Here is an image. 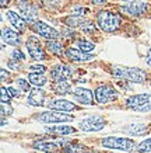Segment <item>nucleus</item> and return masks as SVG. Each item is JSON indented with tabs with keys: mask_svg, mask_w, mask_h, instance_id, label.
I'll return each mask as SVG.
<instances>
[{
	"mask_svg": "<svg viewBox=\"0 0 151 153\" xmlns=\"http://www.w3.org/2000/svg\"><path fill=\"white\" fill-rule=\"evenodd\" d=\"M42 3L48 7H57L60 4V0H42Z\"/></svg>",
	"mask_w": 151,
	"mask_h": 153,
	"instance_id": "nucleus-35",
	"label": "nucleus"
},
{
	"mask_svg": "<svg viewBox=\"0 0 151 153\" xmlns=\"http://www.w3.org/2000/svg\"><path fill=\"white\" fill-rule=\"evenodd\" d=\"M10 4V0H1V9H4L6 6Z\"/></svg>",
	"mask_w": 151,
	"mask_h": 153,
	"instance_id": "nucleus-42",
	"label": "nucleus"
},
{
	"mask_svg": "<svg viewBox=\"0 0 151 153\" xmlns=\"http://www.w3.org/2000/svg\"><path fill=\"white\" fill-rule=\"evenodd\" d=\"M28 82L31 84H34L35 87H42V86H45L48 83V80L46 77L43 76L42 73H28Z\"/></svg>",
	"mask_w": 151,
	"mask_h": 153,
	"instance_id": "nucleus-25",
	"label": "nucleus"
},
{
	"mask_svg": "<svg viewBox=\"0 0 151 153\" xmlns=\"http://www.w3.org/2000/svg\"><path fill=\"white\" fill-rule=\"evenodd\" d=\"M123 1H132V0H123Z\"/></svg>",
	"mask_w": 151,
	"mask_h": 153,
	"instance_id": "nucleus-44",
	"label": "nucleus"
},
{
	"mask_svg": "<svg viewBox=\"0 0 151 153\" xmlns=\"http://www.w3.org/2000/svg\"><path fill=\"white\" fill-rule=\"evenodd\" d=\"M13 114V108L7 104H1V117H6V115H11Z\"/></svg>",
	"mask_w": 151,
	"mask_h": 153,
	"instance_id": "nucleus-34",
	"label": "nucleus"
},
{
	"mask_svg": "<svg viewBox=\"0 0 151 153\" xmlns=\"http://www.w3.org/2000/svg\"><path fill=\"white\" fill-rule=\"evenodd\" d=\"M150 86H151V83H150Z\"/></svg>",
	"mask_w": 151,
	"mask_h": 153,
	"instance_id": "nucleus-45",
	"label": "nucleus"
},
{
	"mask_svg": "<svg viewBox=\"0 0 151 153\" xmlns=\"http://www.w3.org/2000/svg\"><path fill=\"white\" fill-rule=\"evenodd\" d=\"M62 34H64V35H62V37H64V38H73L74 35H76L73 30H66V28L62 30Z\"/></svg>",
	"mask_w": 151,
	"mask_h": 153,
	"instance_id": "nucleus-36",
	"label": "nucleus"
},
{
	"mask_svg": "<svg viewBox=\"0 0 151 153\" xmlns=\"http://www.w3.org/2000/svg\"><path fill=\"white\" fill-rule=\"evenodd\" d=\"M126 107L130 110L138 112H150L151 111V94L143 93L132 96L126 100Z\"/></svg>",
	"mask_w": 151,
	"mask_h": 153,
	"instance_id": "nucleus-4",
	"label": "nucleus"
},
{
	"mask_svg": "<svg viewBox=\"0 0 151 153\" xmlns=\"http://www.w3.org/2000/svg\"><path fill=\"white\" fill-rule=\"evenodd\" d=\"M76 45H77V48L80 51L87 52V53H90V52H92L95 49V44L91 41H88V39H85V38H80V39L76 42Z\"/></svg>",
	"mask_w": 151,
	"mask_h": 153,
	"instance_id": "nucleus-26",
	"label": "nucleus"
},
{
	"mask_svg": "<svg viewBox=\"0 0 151 153\" xmlns=\"http://www.w3.org/2000/svg\"><path fill=\"white\" fill-rule=\"evenodd\" d=\"M7 66L9 68H13V70H20V65H18V62L17 60H9V63H7Z\"/></svg>",
	"mask_w": 151,
	"mask_h": 153,
	"instance_id": "nucleus-38",
	"label": "nucleus"
},
{
	"mask_svg": "<svg viewBox=\"0 0 151 153\" xmlns=\"http://www.w3.org/2000/svg\"><path fill=\"white\" fill-rule=\"evenodd\" d=\"M6 79H9V73H6V69H1V80L6 82Z\"/></svg>",
	"mask_w": 151,
	"mask_h": 153,
	"instance_id": "nucleus-40",
	"label": "nucleus"
},
{
	"mask_svg": "<svg viewBox=\"0 0 151 153\" xmlns=\"http://www.w3.org/2000/svg\"><path fill=\"white\" fill-rule=\"evenodd\" d=\"M29 69L34 72V73H45L46 72V68L43 65H32V66H29Z\"/></svg>",
	"mask_w": 151,
	"mask_h": 153,
	"instance_id": "nucleus-32",
	"label": "nucleus"
},
{
	"mask_svg": "<svg viewBox=\"0 0 151 153\" xmlns=\"http://www.w3.org/2000/svg\"><path fill=\"white\" fill-rule=\"evenodd\" d=\"M102 148L113 149V150H136V142L130 138H119V136H106L101 139Z\"/></svg>",
	"mask_w": 151,
	"mask_h": 153,
	"instance_id": "nucleus-3",
	"label": "nucleus"
},
{
	"mask_svg": "<svg viewBox=\"0 0 151 153\" xmlns=\"http://www.w3.org/2000/svg\"><path fill=\"white\" fill-rule=\"evenodd\" d=\"M96 24L104 33H116L122 25V17L113 11L101 10L96 14Z\"/></svg>",
	"mask_w": 151,
	"mask_h": 153,
	"instance_id": "nucleus-1",
	"label": "nucleus"
},
{
	"mask_svg": "<svg viewBox=\"0 0 151 153\" xmlns=\"http://www.w3.org/2000/svg\"><path fill=\"white\" fill-rule=\"evenodd\" d=\"M63 23L67 25V27L70 28H77V27H82L84 24L87 23L85 20H84V17H80V16H69V17H66V19L63 20Z\"/></svg>",
	"mask_w": 151,
	"mask_h": 153,
	"instance_id": "nucleus-24",
	"label": "nucleus"
},
{
	"mask_svg": "<svg viewBox=\"0 0 151 153\" xmlns=\"http://www.w3.org/2000/svg\"><path fill=\"white\" fill-rule=\"evenodd\" d=\"M18 10L21 11V16L24 17V20L27 21V23H35L38 21V13L35 7L27 1H20L18 3Z\"/></svg>",
	"mask_w": 151,
	"mask_h": 153,
	"instance_id": "nucleus-16",
	"label": "nucleus"
},
{
	"mask_svg": "<svg viewBox=\"0 0 151 153\" xmlns=\"http://www.w3.org/2000/svg\"><path fill=\"white\" fill-rule=\"evenodd\" d=\"M124 134L130 135V136H140L148 132V125L146 124H130V125L123 128Z\"/></svg>",
	"mask_w": 151,
	"mask_h": 153,
	"instance_id": "nucleus-19",
	"label": "nucleus"
},
{
	"mask_svg": "<svg viewBox=\"0 0 151 153\" xmlns=\"http://www.w3.org/2000/svg\"><path fill=\"white\" fill-rule=\"evenodd\" d=\"M150 9L151 6L147 3L146 0H132V1H129L127 4L122 6L120 11H123V13L129 14V16L138 17V16H143L144 13H147Z\"/></svg>",
	"mask_w": 151,
	"mask_h": 153,
	"instance_id": "nucleus-9",
	"label": "nucleus"
},
{
	"mask_svg": "<svg viewBox=\"0 0 151 153\" xmlns=\"http://www.w3.org/2000/svg\"><path fill=\"white\" fill-rule=\"evenodd\" d=\"M11 94L9 93V88H6L4 86L1 87V104H9L11 101Z\"/></svg>",
	"mask_w": 151,
	"mask_h": 153,
	"instance_id": "nucleus-28",
	"label": "nucleus"
},
{
	"mask_svg": "<svg viewBox=\"0 0 151 153\" xmlns=\"http://www.w3.org/2000/svg\"><path fill=\"white\" fill-rule=\"evenodd\" d=\"M46 132H50L53 135H59V136H66L70 134H76V128L69 125H55V126H46Z\"/></svg>",
	"mask_w": 151,
	"mask_h": 153,
	"instance_id": "nucleus-20",
	"label": "nucleus"
},
{
	"mask_svg": "<svg viewBox=\"0 0 151 153\" xmlns=\"http://www.w3.org/2000/svg\"><path fill=\"white\" fill-rule=\"evenodd\" d=\"M64 56L67 58V59L73 60V62H77V63H82V62H90L92 60L95 56L94 55H90L87 52H82L80 51L78 48H74V47H69L66 49V53Z\"/></svg>",
	"mask_w": 151,
	"mask_h": 153,
	"instance_id": "nucleus-13",
	"label": "nucleus"
},
{
	"mask_svg": "<svg viewBox=\"0 0 151 153\" xmlns=\"http://www.w3.org/2000/svg\"><path fill=\"white\" fill-rule=\"evenodd\" d=\"M35 120L39 122H45V124H63V122H70L74 118L71 115L64 114L63 111H57V110H50V111H43L35 115Z\"/></svg>",
	"mask_w": 151,
	"mask_h": 153,
	"instance_id": "nucleus-6",
	"label": "nucleus"
},
{
	"mask_svg": "<svg viewBox=\"0 0 151 153\" xmlns=\"http://www.w3.org/2000/svg\"><path fill=\"white\" fill-rule=\"evenodd\" d=\"M46 49L52 53V55H56V56H63L66 53L64 51V47L62 42H59L57 39H48L46 41Z\"/></svg>",
	"mask_w": 151,
	"mask_h": 153,
	"instance_id": "nucleus-22",
	"label": "nucleus"
},
{
	"mask_svg": "<svg viewBox=\"0 0 151 153\" xmlns=\"http://www.w3.org/2000/svg\"><path fill=\"white\" fill-rule=\"evenodd\" d=\"M17 86H18V90L21 91H29V82L24 79H17Z\"/></svg>",
	"mask_w": 151,
	"mask_h": 153,
	"instance_id": "nucleus-29",
	"label": "nucleus"
},
{
	"mask_svg": "<svg viewBox=\"0 0 151 153\" xmlns=\"http://www.w3.org/2000/svg\"><path fill=\"white\" fill-rule=\"evenodd\" d=\"M73 96V100L78 104H82V105H91L94 104V93L91 90H88L85 87H76L74 91L71 93Z\"/></svg>",
	"mask_w": 151,
	"mask_h": 153,
	"instance_id": "nucleus-12",
	"label": "nucleus"
},
{
	"mask_svg": "<svg viewBox=\"0 0 151 153\" xmlns=\"http://www.w3.org/2000/svg\"><path fill=\"white\" fill-rule=\"evenodd\" d=\"M31 30L35 34H38L39 37L46 38V39H57V38L60 37L57 30H55L53 27H50L49 24H46L45 21H39V20L32 24Z\"/></svg>",
	"mask_w": 151,
	"mask_h": 153,
	"instance_id": "nucleus-10",
	"label": "nucleus"
},
{
	"mask_svg": "<svg viewBox=\"0 0 151 153\" xmlns=\"http://www.w3.org/2000/svg\"><path fill=\"white\" fill-rule=\"evenodd\" d=\"M88 10L84 9V7H80V6H76L73 9V16H80V17H82L84 14H87Z\"/></svg>",
	"mask_w": 151,
	"mask_h": 153,
	"instance_id": "nucleus-33",
	"label": "nucleus"
},
{
	"mask_svg": "<svg viewBox=\"0 0 151 153\" xmlns=\"http://www.w3.org/2000/svg\"><path fill=\"white\" fill-rule=\"evenodd\" d=\"M146 62L148 66H151V49H148V53H147V56H146Z\"/></svg>",
	"mask_w": 151,
	"mask_h": 153,
	"instance_id": "nucleus-39",
	"label": "nucleus"
},
{
	"mask_svg": "<svg viewBox=\"0 0 151 153\" xmlns=\"http://www.w3.org/2000/svg\"><path fill=\"white\" fill-rule=\"evenodd\" d=\"M81 31L82 33H85V34H94L95 33V25H94L92 23H88L87 21V23L81 27Z\"/></svg>",
	"mask_w": 151,
	"mask_h": 153,
	"instance_id": "nucleus-31",
	"label": "nucleus"
},
{
	"mask_svg": "<svg viewBox=\"0 0 151 153\" xmlns=\"http://www.w3.org/2000/svg\"><path fill=\"white\" fill-rule=\"evenodd\" d=\"M11 59H13V60H17V62H18V60H20V62H23V60L25 59V55H24L23 52L20 51L18 48H15V49L11 52Z\"/></svg>",
	"mask_w": 151,
	"mask_h": 153,
	"instance_id": "nucleus-30",
	"label": "nucleus"
},
{
	"mask_svg": "<svg viewBox=\"0 0 151 153\" xmlns=\"http://www.w3.org/2000/svg\"><path fill=\"white\" fill-rule=\"evenodd\" d=\"M94 4H104V3H106L108 0H91Z\"/></svg>",
	"mask_w": 151,
	"mask_h": 153,
	"instance_id": "nucleus-41",
	"label": "nucleus"
},
{
	"mask_svg": "<svg viewBox=\"0 0 151 153\" xmlns=\"http://www.w3.org/2000/svg\"><path fill=\"white\" fill-rule=\"evenodd\" d=\"M136 150H137L138 153H148V152H151V138H148V139L140 142V143L137 145Z\"/></svg>",
	"mask_w": 151,
	"mask_h": 153,
	"instance_id": "nucleus-27",
	"label": "nucleus"
},
{
	"mask_svg": "<svg viewBox=\"0 0 151 153\" xmlns=\"http://www.w3.org/2000/svg\"><path fill=\"white\" fill-rule=\"evenodd\" d=\"M1 39L4 44L7 45H11V47H20L21 45V35H20L17 31H14L11 28H3L1 31Z\"/></svg>",
	"mask_w": 151,
	"mask_h": 153,
	"instance_id": "nucleus-17",
	"label": "nucleus"
},
{
	"mask_svg": "<svg viewBox=\"0 0 151 153\" xmlns=\"http://www.w3.org/2000/svg\"><path fill=\"white\" fill-rule=\"evenodd\" d=\"M45 97H46L45 91H43L41 87H35V88H31V90H29L27 101H28V104L32 107H41L45 104Z\"/></svg>",
	"mask_w": 151,
	"mask_h": 153,
	"instance_id": "nucleus-15",
	"label": "nucleus"
},
{
	"mask_svg": "<svg viewBox=\"0 0 151 153\" xmlns=\"http://www.w3.org/2000/svg\"><path fill=\"white\" fill-rule=\"evenodd\" d=\"M73 76V69L64 63H57L50 69V79L53 82H63L69 80Z\"/></svg>",
	"mask_w": 151,
	"mask_h": 153,
	"instance_id": "nucleus-11",
	"label": "nucleus"
},
{
	"mask_svg": "<svg viewBox=\"0 0 151 153\" xmlns=\"http://www.w3.org/2000/svg\"><path fill=\"white\" fill-rule=\"evenodd\" d=\"M49 110H57V111H63V112H70V111H76L78 110V107L74 102L69 101V100H64V98H57V100H52L48 104Z\"/></svg>",
	"mask_w": 151,
	"mask_h": 153,
	"instance_id": "nucleus-14",
	"label": "nucleus"
},
{
	"mask_svg": "<svg viewBox=\"0 0 151 153\" xmlns=\"http://www.w3.org/2000/svg\"><path fill=\"white\" fill-rule=\"evenodd\" d=\"M20 1H28V0H20Z\"/></svg>",
	"mask_w": 151,
	"mask_h": 153,
	"instance_id": "nucleus-43",
	"label": "nucleus"
},
{
	"mask_svg": "<svg viewBox=\"0 0 151 153\" xmlns=\"http://www.w3.org/2000/svg\"><path fill=\"white\" fill-rule=\"evenodd\" d=\"M9 93L11 94V97L18 98L20 96H21V90H15L14 87H9Z\"/></svg>",
	"mask_w": 151,
	"mask_h": 153,
	"instance_id": "nucleus-37",
	"label": "nucleus"
},
{
	"mask_svg": "<svg viewBox=\"0 0 151 153\" xmlns=\"http://www.w3.org/2000/svg\"><path fill=\"white\" fill-rule=\"evenodd\" d=\"M94 97L98 104H108L118 100L119 93L112 84H101L94 90Z\"/></svg>",
	"mask_w": 151,
	"mask_h": 153,
	"instance_id": "nucleus-5",
	"label": "nucleus"
},
{
	"mask_svg": "<svg viewBox=\"0 0 151 153\" xmlns=\"http://www.w3.org/2000/svg\"><path fill=\"white\" fill-rule=\"evenodd\" d=\"M25 47H27V51L32 59H35V60L48 59L46 52H45V49H43V47H42L41 41L38 39V37L31 35V37L27 39V42H25Z\"/></svg>",
	"mask_w": 151,
	"mask_h": 153,
	"instance_id": "nucleus-8",
	"label": "nucleus"
},
{
	"mask_svg": "<svg viewBox=\"0 0 151 153\" xmlns=\"http://www.w3.org/2000/svg\"><path fill=\"white\" fill-rule=\"evenodd\" d=\"M110 73L115 77L123 79L129 83H143L147 77V73L138 68H123V66H113Z\"/></svg>",
	"mask_w": 151,
	"mask_h": 153,
	"instance_id": "nucleus-2",
	"label": "nucleus"
},
{
	"mask_svg": "<svg viewBox=\"0 0 151 153\" xmlns=\"http://www.w3.org/2000/svg\"><path fill=\"white\" fill-rule=\"evenodd\" d=\"M6 17H7V20H9V23L11 24L18 33L25 31V28H27V21L24 20V17L21 16V14L15 13V11H13V10H9V11L6 13Z\"/></svg>",
	"mask_w": 151,
	"mask_h": 153,
	"instance_id": "nucleus-18",
	"label": "nucleus"
},
{
	"mask_svg": "<svg viewBox=\"0 0 151 153\" xmlns=\"http://www.w3.org/2000/svg\"><path fill=\"white\" fill-rule=\"evenodd\" d=\"M105 125L106 121L101 115H91L78 122V129L82 132H98Z\"/></svg>",
	"mask_w": 151,
	"mask_h": 153,
	"instance_id": "nucleus-7",
	"label": "nucleus"
},
{
	"mask_svg": "<svg viewBox=\"0 0 151 153\" xmlns=\"http://www.w3.org/2000/svg\"><path fill=\"white\" fill-rule=\"evenodd\" d=\"M70 83L67 80H63V82H53V86H52V90L55 94H59V96H66V94L70 93Z\"/></svg>",
	"mask_w": 151,
	"mask_h": 153,
	"instance_id": "nucleus-23",
	"label": "nucleus"
},
{
	"mask_svg": "<svg viewBox=\"0 0 151 153\" xmlns=\"http://www.w3.org/2000/svg\"><path fill=\"white\" fill-rule=\"evenodd\" d=\"M32 148L37 149V150H41V152H46V153H55L57 149L60 148V143L57 142H43V140H38L32 145Z\"/></svg>",
	"mask_w": 151,
	"mask_h": 153,
	"instance_id": "nucleus-21",
	"label": "nucleus"
}]
</instances>
